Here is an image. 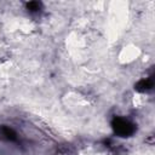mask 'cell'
<instances>
[{
	"instance_id": "obj_1",
	"label": "cell",
	"mask_w": 155,
	"mask_h": 155,
	"mask_svg": "<svg viewBox=\"0 0 155 155\" xmlns=\"http://www.w3.org/2000/svg\"><path fill=\"white\" fill-rule=\"evenodd\" d=\"M111 126H113V130H114V132L119 136V137H124V138H126V137H131L134 132H136V130H137V127H136V125L133 124V122H131L130 120H127V119H124V117H114L113 119V121H111Z\"/></svg>"
},
{
	"instance_id": "obj_2",
	"label": "cell",
	"mask_w": 155,
	"mask_h": 155,
	"mask_svg": "<svg viewBox=\"0 0 155 155\" xmlns=\"http://www.w3.org/2000/svg\"><path fill=\"white\" fill-rule=\"evenodd\" d=\"M154 86V81L151 78H147V79H142L139 80L136 85H134V88L139 92H147V91H150Z\"/></svg>"
},
{
	"instance_id": "obj_3",
	"label": "cell",
	"mask_w": 155,
	"mask_h": 155,
	"mask_svg": "<svg viewBox=\"0 0 155 155\" xmlns=\"http://www.w3.org/2000/svg\"><path fill=\"white\" fill-rule=\"evenodd\" d=\"M0 132H1V134H2L6 139H8V140H16V139H17L16 132H15L12 128L7 127V126H1V127H0Z\"/></svg>"
},
{
	"instance_id": "obj_4",
	"label": "cell",
	"mask_w": 155,
	"mask_h": 155,
	"mask_svg": "<svg viewBox=\"0 0 155 155\" xmlns=\"http://www.w3.org/2000/svg\"><path fill=\"white\" fill-rule=\"evenodd\" d=\"M40 7H41V4L38 2V1H30V2L27 4V8L30 12H38L40 10Z\"/></svg>"
}]
</instances>
